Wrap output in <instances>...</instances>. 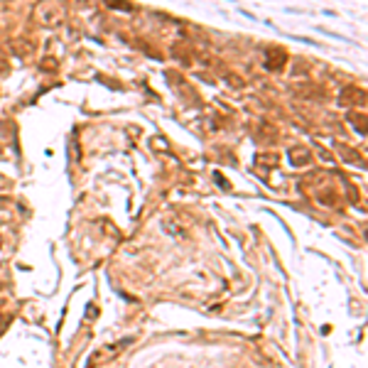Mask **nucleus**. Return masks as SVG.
Segmentation results:
<instances>
[{
	"mask_svg": "<svg viewBox=\"0 0 368 368\" xmlns=\"http://www.w3.org/2000/svg\"><path fill=\"white\" fill-rule=\"evenodd\" d=\"M64 15H67L64 0H40L32 10V20L42 27H59Z\"/></svg>",
	"mask_w": 368,
	"mask_h": 368,
	"instance_id": "obj_1",
	"label": "nucleus"
},
{
	"mask_svg": "<svg viewBox=\"0 0 368 368\" xmlns=\"http://www.w3.org/2000/svg\"><path fill=\"white\" fill-rule=\"evenodd\" d=\"M285 59H287V54L285 52H280V49H268L265 52V67L273 71V69H280L282 64H285Z\"/></svg>",
	"mask_w": 368,
	"mask_h": 368,
	"instance_id": "obj_2",
	"label": "nucleus"
},
{
	"mask_svg": "<svg viewBox=\"0 0 368 368\" xmlns=\"http://www.w3.org/2000/svg\"><path fill=\"white\" fill-rule=\"evenodd\" d=\"M290 160H292V164H297V167H299V162L307 164V162H309V152H307V150H290Z\"/></svg>",
	"mask_w": 368,
	"mask_h": 368,
	"instance_id": "obj_3",
	"label": "nucleus"
},
{
	"mask_svg": "<svg viewBox=\"0 0 368 368\" xmlns=\"http://www.w3.org/2000/svg\"><path fill=\"white\" fill-rule=\"evenodd\" d=\"M106 5H113L115 10H133L130 3H123V0H106Z\"/></svg>",
	"mask_w": 368,
	"mask_h": 368,
	"instance_id": "obj_4",
	"label": "nucleus"
}]
</instances>
